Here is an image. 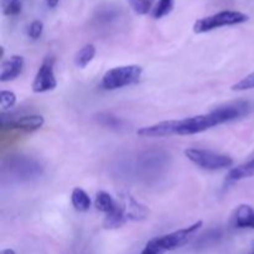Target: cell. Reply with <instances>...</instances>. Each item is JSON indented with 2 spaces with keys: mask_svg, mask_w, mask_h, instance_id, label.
I'll return each mask as SVG.
<instances>
[{
  "mask_svg": "<svg viewBox=\"0 0 254 254\" xmlns=\"http://www.w3.org/2000/svg\"><path fill=\"white\" fill-rule=\"evenodd\" d=\"M98 122L102 126L111 129H116V130H122L124 128V122L122 119L117 118V117H113L112 114H99Z\"/></svg>",
  "mask_w": 254,
  "mask_h": 254,
  "instance_id": "17",
  "label": "cell"
},
{
  "mask_svg": "<svg viewBox=\"0 0 254 254\" xmlns=\"http://www.w3.org/2000/svg\"><path fill=\"white\" fill-rule=\"evenodd\" d=\"M127 221H128V216H127L126 206L124 203L118 202L116 210L107 213L103 221V227L106 230H117V228H121Z\"/></svg>",
  "mask_w": 254,
  "mask_h": 254,
  "instance_id": "9",
  "label": "cell"
},
{
  "mask_svg": "<svg viewBox=\"0 0 254 254\" xmlns=\"http://www.w3.org/2000/svg\"><path fill=\"white\" fill-rule=\"evenodd\" d=\"M178 129L179 121H165L153 126L143 127L136 131V134L143 138H164V136L178 135Z\"/></svg>",
  "mask_w": 254,
  "mask_h": 254,
  "instance_id": "6",
  "label": "cell"
},
{
  "mask_svg": "<svg viewBox=\"0 0 254 254\" xmlns=\"http://www.w3.org/2000/svg\"><path fill=\"white\" fill-rule=\"evenodd\" d=\"M155 0H129V5L136 15H146L153 7Z\"/></svg>",
  "mask_w": 254,
  "mask_h": 254,
  "instance_id": "18",
  "label": "cell"
},
{
  "mask_svg": "<svg viewBox=\"0 0 254 254\" xmlns=\"http://www.w3.org/2000/svg\"><path fill=\"white\" fill-rule=\"evenodd\" d=\"M59 1L60 0H46V4L50 9H55L57 6V4H59Z\"/></svg>",
  "mask_w": 254,
  "mask_h": 254,
  "instance_id": "23",
  "label": "cell"
},
{
  "mask_svg": "<svg viewBox=\"0 0 254 254\" xmlns=\"http://www.w3.org/2000/svg\"><path fill=\"white\" fill-rule=\"evenodd\" d=\"M203 222L202 221H197L193 225L189 226V227L181 228V230L175 231V232L168 233V235L160 236V237H156L159 245L161 246L165 252L168 251H175L178 248L184 247L185 245H188L189 241L193 237L196 232L202 227Z\"/></svg>",
  "mask_w": 254,
  "mask_h": 254,
  "instance_id": "4",
  "label": "cell"
},
{
  "mask_svg": "<svg viewBox=\"0 0 254 254\" xmlns=\"http://www.w3.org/2000/svg\"><path fill=\"white\" fill-rule=\"evenodd\" d=\"M174 1L175 0H159L154 6L153 12H151L154 19H161V17L170 14L171 10L174 9Z\"/></svg>",
  "mask_w": 254,
  "mask_h": 254,
  "instance_id": "15",
  "label": "cell"
},
{
  "mask_svg": "<svg viewBox=\"0 0 254 254\" xmlns=\"http://www.w3.org/2000/svg\"><path fill=\"white\" fill-rule=\"evenodd\" d=\"M44 31V24L40 20H34L31 24L29 25V29H27V35H29L30 39L37 40L42 35Z\"/></svg>",
  "mask_w": 254,
  "mask_h": 254,
  "instance_id": "21",
  "label": "cell"
},
{
  "mask_svg": "<svg viewBox=\"0 0 254 254\" xmlns=\"http://www.w3.org/2000/svg\"><path fill=\"white\" fill-rule=\"evenodd\" d=\"M71 201L74 210L78 211V212H86V211H88L91 208L92 205L91 197L88 196V193L81 188L73 189L71 195Z\"/></svg>",
  "mask_w": 254,
  "mask_h": 254,
  "instance_id": "12",
  "label": "cell"
},
{
  "mask_svg": "<svg viewBox=\"0 0 254 254\" xmlns=\"http://www.w3.org/2000/svg\"><path fill=\"white\" fill-rule=\"evenodd\" d=\"M164 253H165V251L161 248V246L159 245L158 240H156V237H155L146 243L145 247H144V250H143V252H141L140 254H164Z\"/></svg>",
  "mask_w": 254,
  "mask_h": 254,
  "instance_id": "22",
  "label": "cell"
},
{
  "mask_svg": "<svg viewBox=\"0 0 254 254\" xmlns=\"http://www.w3.org/2000/svg\"><path fill=\"white\" fill-rule=\"evenodd\" d=\"M55 59L46 57L42 61L34 82H32V91L35 93H44V92L52 91L57 87V79L55 76Z\"/></svg>",
  "mask_w": 254,
  "mask_h": 254,
  "instance_id": "5",
  "label": "cell"
},
{
  "mask_svg": "<svg viewBox=\"0 0 254 254\" xmlns=\"http://www.w3.org/2000/svg\"><path fill=\"white\" fill-rule=\"evenodd\" d=\"M1 10L5 16H16L21 12L22 4L20 0H2Z\"/></svg>",
  "mask_w": 254,
  "mask_h": 254,
  "instance_id": "16",
  "label": "cell"
},
{
  "mask_svg": "<svg viewBox=\"0 0 254 254\" xmlns=\"http://www.w3.org/2000/svg\"><path fill=\"white\" fill-rule=\"evenodd\" d=\"M1 254H16V253H15L14 250H10V248H7V250L2 251Z\"/></svg>",
  "mask_w": 254,
  "mask_h": 254,
  "instance_id": "24",
  "label": "cell"
},
{
  "mask_svg": "<svg viewBox=\"0 0 254 254\" xmlns=\"http://www.w3.org/2000/svg\"><path fill=\"white\" fill-rule=\"evenodd\" d=\"M45 124V119L42 116L37 114H30V116H22L16 119L6 122L2 119L1 127L4 129H15V130L22 131H35L42 128Z\"/></svg>",
  "mask_w": 254,
  "mask_h": 254,
  "instance_id": "7",
  "label": "cell"
},
{
  "mask_svg": "<svg viewBox=\"0 0 254 254\" xmlns=\"http://www.w3.org/2000/svg\"><path fill=\"white\" fill-rule=\"evenodd\" d=\"M94 206H96L97 210L101 211V212H104L107 215V213L116 210L117 206H118V201L114 200V198L112 197L108 192H106V191H98V192L96 193Z\"/></svg>",
  "mask_w": 254,
  "mask_h": 254,
  "instance_id": "13",
  "label": "cell"
},
{
  "mask_svg": "<svg viewBox=\"0 0 254 254\" xmlns=\"http://www.w3.org/2000/svg\"><path fill=\"white\" fill-rule=\"evenodd\" d=\"M143 76V68L138 64H127L118 66L108 69L103 74L101 81V87L106 91L124 88L131 86L140 81Z\"/></svg>",
  "mask_w": 254,
  "mask_h": 254,
  "instance_id": "1",
  "label": "cell"
},
{
  "mask_svg": "<svg viewBox=\"0 0 254 254\" xmlns=\"http://www.w3.org/2000/svg\"><path fill=\"white\" fill-rule=\"evenodd\" d=\"M254 88V72L251 74L246 76L245 78H242L241 81H238L237 83L232 86V91L240 92V91H248V89Z\"/></svg>",
  "mask_w": 254,
  "mask_h": 254,
  "instance_id": "20",
  "label": "cell"
},
{
  "mask_svg": "<svg viewBox=\"0 0 254 254\" xmlns=\"http://www.w3.org/2000/svg\"><path fill=\"white\" fill-rule=\"evenodd\" d=\"M233 220L237 228L254 230V208L250 205H240L236 210Z\"/></svg>",
  "mask_w": 254,
  "mask_h": 254,
  "instance_id": "10",
  "label": "cell"
},
{
  "mask_svg": "<svg viewBox=\"0 0 254 254\" xmlns=\"http://www.w3.org/2000/svg\"><path fill=\"white\" fill-rule=\"evenodd\" d=\"M96 46L93 44H87L84 45L82 49H79L77 51L76 56H74V64L78 68H84L87 67V64L94 59L96 56Z\"/></svg>",
  "mask_w": 254,
  "mask_h": 254,
  "instance_id": "14",
  "label": "cell"
},
{
  "mask_svg": "<svg viewBox=\"0 0 254 254\" xmlns=\"http://www.w3.org/2000/svg\"><path fill=\"white\" fill-rule=\"evenodd\" d=\"M185 156L197 165L198 168L205 169V170H221V169H227L233 165V159L231 156L225 155V154H218L215 151L206 150V149H196L190 148L186 149Z\"/></svg>",
  "mask_w": 254,
  "mask_h": 254,
  "instance_id": "3",
  "label": "cell"
},
{
  "mask_svg": "<svg viewBox=\"0 0 254 254\" xmlns=\"http://www.w3.org/2000/svg\"><path fill=\"white\" fill-rule=\"evenodd\" d=\"M248 20H250V16L242 11L222 10V11L216 12L210 16L198 19L193 24V31L196 34H205V32L212 31V30L220 29V27L243 24V22H247Z\"/></svg>",
  "mask_w": 254,
  "mask_h": 254,
  "instance_id": "2",
  "label": "cell"
},
{
  "mask_svg": "<svg viewBox=\"0 0 254 254\" xmlns=\"http://www.w3.org/2000/svg\"><path fill=\"white\" fill-rule=\"evenodd\" d=\"M16 103V94L10 91H1L0 92V107L2 111L12 108Z\"/></svg>",
  "mask_w": 254,
  "mask_h": 254,
  "instance_id": "19",
  "label": "cell"
},
{
  "mask_svg": "<svg viewBox=\"0 0 254 254\" xmlns=\"http://www.w3.org/2000/svg\"><path fill=\"white\" fill-rule=\"evenodd\" d=\"M24 64V57L19 56V55H14L6 61L2 62L1 69H0V81L9 82L17 78L21 74Z\"/></svg>",
  "mask_w": 254,
  "mask_h": 254,
  "instance_id": "8",
  "label": "cell"
},
{
  "mask_svg": "<svg viewBox=\"0 0 254 254\" xmlns=\"http://www.w3.org/2000/svg\"><path fill=\"white\" fill-rule=\"evenodd\" d=\"M254 176V159L247 161V163L238 165L237 168L231 169L227 174V181L236 183V181L245 180V179L253 178Z\"/></svg>",
  "mask_w": 254,
  "mask_h": 254,
  "instance_id": "11",
  "label": "cell"
}]
</instances>
